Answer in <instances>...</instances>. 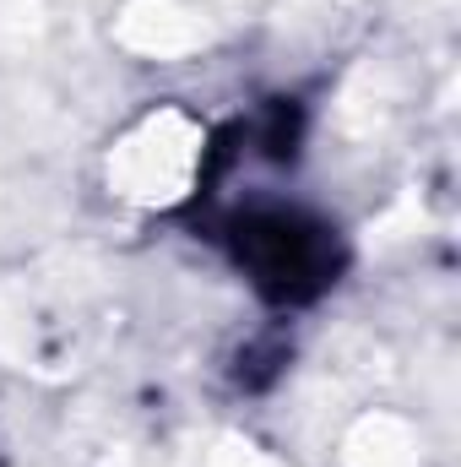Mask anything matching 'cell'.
<instances>
[{"instance_id":"cell-1","label":"cell","mask_w":461,"mask_h":467,"mask_svg":"<svg viewBox=\"0 0 461 467\" xmlns=\"http://www.w3.org/2000/svg\"><path fill=\"white\" fill-rule=\"evenodd\" d=\"M207 119L179 104H152L136 115L104 152V185L109 196L141 213H169L196 196L207 174Z\"/></svg>"}]
</instances>
